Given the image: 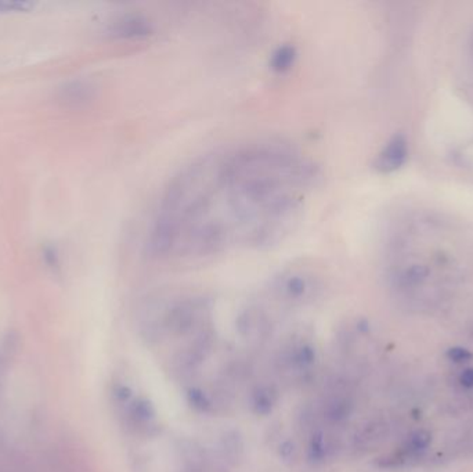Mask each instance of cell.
Segmentation results:
<instances>
[{
	"label": "cell",
	"mask_w": 473,
	"mask_h": 472,
	"mask_svg": "<svg viewBox=\"0 0 473 472\" xmlns=\"http://www.w3.org/2000/svg\"><path fill=\"white\" fill-rule=\"evenodd\" d=\"M321 179L315 161L256 140L191 161L160 195L146 250L162 262L270 248L296 229Z\"/></svg>",
	"instance_id": "1"
},
{
	"label": "cell",
	"mask_w": 473,
	"mask_h": 472,
	"mask_svg": "<svg viewBox=\"0 0 473 472\" xmlns=\"http://www.w3.org/2000/svg\"><path fill=\"white\" fill-rule=\"evenodd\" d=\"M409 157V144L403 134L395 136L380 151L377 161L375 168L379 172L389 173L396 169H399Z\"/></svg>",
	"instance_id": "2"
},
{
	"label": "cell",
	"mask_w": 473,
	"mask_h": 472,
	"mask_svg": "<svg viewBox=\"0 0 473 472\" xmlns=\"http://www.w3.org/2000/svg\"><path fill=\"white\" fill-rule=\"evenodd\" d=\"M129 415L134 422L148 424L156 418L157 410L150 399L139 398L129 403Z\"/></svg>",
	"instance_id": "3"
},
{
	"label": "cell",
	"mask_w": 473,
	"mask_h": 472,
	"mask_svg": "<svg viewBox=\"0 0 473 472\" xmlns=\"http://www.w3.org/2000/svg\"><path fill=\"white\" fill-rule=\"evenodd\" d=\"M276 406V396L270 388L262 386L256 389L251 398V409L256 415L266 417L269 415Z\"/></svg>",
	"instance_id": "4"
},
{
	"label": "cell",
	"mask_w": 473,
	"mask_h": 472,
	"mask_svg": "<svg viewBox=\"0 0 473 472\" xmlns=\"http://www.w3.org/2000/svg\"><path fill=\"white\" fill-rule=\"evenodd\" d=\"M90 95V86L85 82L75 81L69 82L64 86L60 92V98L66 104H79L82 101H86Z\"/></svg>",
	"instance_id": "5"
},
{
	"label": "cell",
	"mask_w": 473,
	"mask_h": 472,
	"mask_svg": "<svg viewBox=\"0 0 473 472\" xmlns=\"http://www.w3.org/2000/svg\"><path fill=\"white\" fill-rule=\"evenodd\" d=\"M186 399H187V403L192 409L198 411V413H202V414H206V413L212 411V408H214L209 395L198 386H191L187 389Z\"/></svg>",
	"instance_id": "6"
},
{
	"label": "cell",
	"mask_w": 473,
	"mask_h": 472,
	"mask_svg": "<svg viewBox=\"0 0 473 472\" xmlns=\"http://www.w3.org/2000/svg\"><path fill=\"white\" fill-rule=\"evenodd\" d=\"M244 439L237 431H227L221 438V449L230 459H240L244 453Z\"/></svg>",
	"instance_id": "7"
},
{
	"label": "cell",
	"mask_w": 473,
	"mask_h": 472,
	"mask_svg": "<svg viewBox=\"0 0 473 472\" xmlns=\"http://www.w3.org/2000/svg\"><path fill=\"white\" fill-rule=\"evenodd\" d=\"M146 23L137 17H127L119 21H117L111 31L112 33L121 35V36H136L146 31Z\"/></svg>",
	"instance_id": "8"
},
{
	"label": "cell",
	"mask_w": 473,
	"mask_h": 472,
	"mask_svg": "<svg viewBox=\"0 0 473 472\" xmlns=\"http://www.w3.org/2000/svg\"><path fill=\"white\" fill-rule=\"evenodd\" d=\"M351 410H353V406L349 401L342 399V398H337L327 405L325 415L332 422H341V421H345L351 414Z\"/></svg>",
	"instance_id": "9"
},
{
	"label": "cell",
	"mask_w": 473,
	"mask_h": 472,
	"mask_svg": "<svg viewBox=\"0 0 473 472\" xmlns=\"http://www.w3.org/2000/svg\"><path fill=\"white\" fill-rule=\"evenodd\" d=\"M315 359H317V353H315V347L310 344H302L300 347H296V350L292 355L293 364L300 369L310 367L312 364H315Z\"/></svg>",
	"instance_id": "10"
},
{
	"label": "cell",
	"mask_w": 473,
	"mask_h": 472,
	"mask_svg": "<svg viewBox=\"0 0 473 472\" xmlns=\"http://www.w3.org/2000/svg\"><path fill=\"white\" fill-rule=\"evenodd\" d=\"M328 454V447L322 435H315L308 447V457L312 463L320 464L327 459Z\"/></svg>",
	"instance_id": "11"
},
{
	"label": "cell",
	"mask_w": 473,
	"mask_h": 472,
	"mask_svg": "<svg viewBox=\"0 0 473 472\" xmlns=\"http://www.w3.org/2000/svg\"><path fill=\"white\" fill-rule=\"evenodd\" d=\"M295 60V52L292 47L285 46L283 49H279V52L273 57V68L277 71H285L293 64Z\"/></svg>",
	"instance_id": "12"
},
{
	"label": "cell",
	"mask_w": 473,
	"mask_h": 472,
	"mask_svg": "<svg viewBox=\"0 0 473 472\" xmlns=\"http://www.w3.org/2000/svg\"><path fill=\"white\" fill-rule=\"evenodd\" d=\"M36 4L32 1H8L0 0V14H16V13H28L33 10Z\"/></svg>",
	"instance_id": "13"
},
{
	"label": "cell",
	"mask_w": 473,
	"mask_h": 472,
	"mask_svg": "<svg viewBox=\"0 0 473 472\" xmlns=\"http://www.w3.org/2000/svg\"><path fill=\"white\" fill-rule=\"evenodd\" d=\"M432 441V435L431 432L422 430V431H416L410 439V449L411 450H424L429 446V443Z\"/></svg>",
	"instance_id": "14"
},
{
	"label": "cell",
	"mask_w": 473,
	"mask_h": 472,
	"mask_svg": "<svg viewBox=\"0 0 473 472\" xmlns=\"http://www.w3.org/2000/svg\"><path fill=\"white\" fill-rule=\"evenodd\" d=\"M277 451H279V457L285 463H291L296 457V446L292 441L281 442Z\"/></svg>",
	"instance_id": "15"
},
{
	"label": "cell",
	"mask_w": 473,
	"mask_h": 472,
	"mask_svg": "<svg viewBox=\"0 0 473 472\" xmlns=\"http://www.w3.org/2000/svg\"><path fill=\"white\" fill-rule=\"evenodd\" d=\"M447 357L452 362H457V363H462V362H468L471 360L473 357L472 352H469L468 349L465 347H451L447 350Z\"/></svg>",
	"instance_id": "16"
},
{
	"label": "cell",
	"mask_w": 473,
	"mask_h": 472,
	"mask_svg": "<svg viewBox=\"0 0 473 472\" xmlns=\"http://www.w3.org/2000/svg\"><path fill=\"white\" fill-rule=\"evenodd\" d=\"M114 395H115V398H117V401L119 403H130L132 402V396H133V391L127 385L119 384L114 389Z\"/></svg>",
	"instance_id": "17"
},
{
	"label": "cell",
	"mask_w": 473,
	"mask_h": 472,
	"mask_svg": "<svg viewBox=\"0 0 473 472\" xmlns=\"http://www.w3.org/2000/svg\"><path fill=\"white\" fill-rule=\"evenodd\" d=\"M460 381H461V384L464 385V386H467V388H472L473 386V369H467L462 374H461V377H460Z\"/></svg>",
	"instance_id": "18"
}]
</instances>
